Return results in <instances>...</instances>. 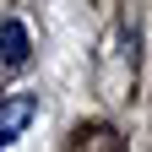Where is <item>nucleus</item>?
<instances>
[{
	"mask_svg": "<svg viewBox=\"0 0 152 152\" xmlns=\"http://www.w3.org/2000/svg\"><path fill=\"white\" fill-rule=\"evenodd\" d=\"M33 114H38V103L27 98V92H16L11 103H0V152H6L16 136H22V125L33 120Z\"/></svg>",
	"mask_w": 152,
	"mask_h": 152,
	"instance_id": "obj_1",
	"label": "nucleus"
},
{
	"mask_svg": "<svg viewBox=\"0 0 152 152\" xmlns=\"http://www.w3.org/2000/svg\"><path fill=\"white\" fill-rule=\"evenodd\" d=\"M27 54H33L27 27L16 22V16H6V22H0V65H27Z\"/></svg>",
	"mask_w": 152,
	"mask_h": 152,
	"instance_id": "obj_2",
	"label": "nucleus"
}]
</instances>
